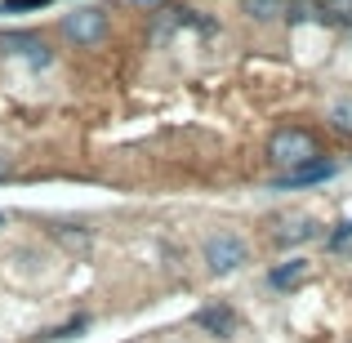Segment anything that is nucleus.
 <instances>
[{"instance_id": "4", "label": "nucleus", "mask_w": 352, "mask_h": 343, "mask_svg": "<svg viewBox=\"0 0 352 343\" xmlns=\"http://www.w3.org/2000/svg\"><path fill=\"white\" fill-rule=\"evenodd\" d=\"M0 54L27 58L32 67H45V63L54 58V54L45 49V41H41V36H32V32H5V36H0Z\"/></svg>"}, {"instance_id": "2", "label": "nucleus", "mask_w": 352, "mask_h": 343, "mask_svg": "<svg viewBox=\"0 0 352 343\" xmlns=\"http://www.w3.org/2000/svg\"><path fill=\"white\" fill-rule=\"evenodd\" d=\"M245 258H250L245 236H236V232H214V236H206V267L210 272L228 276V272H236Z\"/></svg>"}, {"instance_id": "9", "label": "nucleus", "mask_w": 352, "mask_h": 343, "mask_svg": "<svg viewBox=\"0 0 352 343\" xmlns=\"http://www.w3.org/2000/svg\"><path fill=\"white\" fill-rule=\"evenodd\" d=\"M312 236H317V223H312V219H290V223L276 232L281 245H299V241H312Z\"/></svg>"}, {"instance_id": "8", "label": "nucleus", "mask_w": 352, "mask_h": 343, "mask_svg": "<svg viewBox=\"0 0 352 343\" xmlns=\"http://www.w3.org/2000/svg\"><path fill=\"white\" fill-rule=\"evenodd\" d=\"M241 14L254 23H276V18H285V0H241Z\"/></svg>"}, {"instance_id": "1", "label": "nucleus", "mask_w": 352, "mask_h": 343, "mask_svg": "<svg viewBox=\"0 0 352 343\" xmlns=\"http://www.w3.org/2000/svg\"><path fill=\"white\" fill-rule=\"evenodd\" d=\"M267 156H272V165H281V174H290V170H303V165L321 161V147L308 129H276L267 138Z\"/></svg>"}, {"instance_id": "13", "label": "nucleus", "mask_w": 352, "mask_h": 343, "mask_svg": "<svg viewBox=\"0 0 352 343\" xmlns=\"http://www.w3.org/2000/svg\"><path fill=\"white\" fill-rule=\"evenodd\" d=\"M50 5V0H0V9H9V14H23V9H41Z\"/></svg>"}, {"instance_id": "12", "label": "nucleus", "mask_w": 352, "mask_h": 343, "mask_svg": "<svg viewBox=\"0 0 352 343\" xmlns=\"http://www.w3.org/2000/svg\"><path fill=\"white\" fill-rule=\"evenodd\" d=\"M321 23H352V0H317Z\"/></svg>"}, {"instance_id": "17", "label": "nucleus", "mask_w": 352, "mask_h": 343, "mask_svg": "<svg viewBox=\"0 0 352 343\" xmlns=\"http://www.w3.org/2000/svg\"><path fill=\"white\" fill-rule=\"evenodd\" d=\"M138 5H161V0H138Z\"/></svg>"}, {"instance_id": "3", "label": "nucleus", "mask_w": 352, "mask_h": 343, "mask_svg": "<svg viewBox=\"0 0 352 343\" xmlns=\"http://www.w3.org/2000/svg\"><path fill=\"white\" fill-rule=\"evenodd\" d=\"M63 36L76 45H98L107 36V14L103 9H76V14L63 18Z\"/></svg>"}, {"instance_id": "6", "label": "nucleus", "mask_w": 352, "mask_h": 343, "mask_svg": "<svg viewBox=\"0 0 352 343\" xmlns=\"http://www.w3.org/2000/svg\"><path fill=\"white\" fill-rule=\"evenodd\" d=\"M197 326L219 335V339H232L236 335V312L228 303H206V308H197Z\"/></svg>"}, {"instance_id": "15", "label": "nucleus", "mask_w": 352, "mask_h": 343, "mask_svg": "<svg viewBox=\"0 0 352 343\" xmlns=\"http://www.w3.org/2000/svg\"><path fill=\"white\" fill-rule=\"evenodd\" d=\"M348 241H352V223H344V228H339V232H335V236H330V245H335V250H344V245H348Z\"/></svg>"}, {"instance_id": "7", "label": "nucleus", "mask_w": 352, "mask_h": 343, "mask_svg": "<svg viewBox=\"0 0 352 343\" xmlns=\"http://www.w3.org/2000/svg\"><path fill=\"white\" fill-rule=\"evenodd\" d=\"M303 276H308V258H290V263H276L267 281H272V290H294Z\"/></svg>"}, {"instance_id": "14", "label": "nucleus", "mask_w": 352, "mask_h": 343, "mask_svg": "<svg viewBox=\"0 0 352 343\" xmlns=\"http://www.w3.org/2000/svg\"><path fill=\"white\" fill-rule=\"evenodd\" d=\"M80 330H85V317H76V321H67V326H58L50 339H72V335H80Z\"/></svg>"}, {"instance_id": "11", "label": "nucleus", "mask_w": 352, "mask_h": 343, "mask_svg": "<svg viewBox=\"0 0 352 343\" xmlns=\"http://www.w3.org/2000/svg\"><path fill=\"white\" fill-rule=\"evenodd\" d=\"M312 18H321L317 0H285V23H312Z\"/></svg>"}, {"instance_id": "5", "label": "nucleus", "mask_w": 352, "mask_h": 343, "mask_svg": "<svg viewBox=\"0 0 352 343\" xmlns=\"http://www.w3.org/2000/svg\"><path fill=\"white\" fill-rule=\"evenodd\" d=\"M335 179V161H312L303 170H290V174H276L272 179V192H294V188H317V183Z\"/></svg>"}, {"instance_id": "16", "label": "nucleus", "mask_w": 352, "mask_h": 343, "mask_svg": "<svg viewBox=\"0 0 352 343\" xmlns=\"http://www.w3.org/2000/svg\"><path fill=\"white\" fill-rule=\"evenodd\" d=\"M9 170H14V161H9V156H0V179H5Z\"/></svg>"}, {"instance_id": "10", "label": "nucleus", "mask_w": 352, "mask_h": 343, "mask_svg": "<svg viewBox=\"0 0 352 343\" xmlns=\"http://www.w3.org/2000/svg\"><path fill=\"white\" fill-rule=\"evenodd\" d=\"M330 129L352 134V94H344V98H335V103H330Z\"/></svg>"}]
</instances>
